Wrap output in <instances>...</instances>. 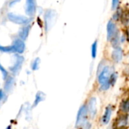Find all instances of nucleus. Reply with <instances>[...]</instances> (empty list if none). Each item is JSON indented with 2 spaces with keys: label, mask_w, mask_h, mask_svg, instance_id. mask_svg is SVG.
Here are the masks:
<instances>
[{
  "label": "nucleus",
  "mask_w": 129,
  "mask_h": 129,
  "mask_svg": "<svg viewBox=\"0 0 129 129\" xmlns=\"http://www.w3.org/2000/svg\"><path fill=\"white\" fill-rule=\"evenodd\" d=\"M113 71L109 65H104L101 70L98 71V82L101 91H107L110 87V78Z\"/></svg>",
  "instance_id": "1"
},
{
  "label": "nucleus",
  "mask_w": 129,
  "mask_h": 129,
  "mask_svg": "<svg viewBox=\"0 0 129 129\" xmlns=\"http://www.w3.org/2000/svg\"><path fill=\"white\" fill-rule=\"evenodd\" d=\"M88 112L87 108V104H83L79 109L76 120V128L80 129L88 122Z\"/></svg>",
  "instance_id": "2"
},
{
  "label": "nucleus",
  "mask_w": 129,
  "mask_h": 129,
  "mask_svg": "<svg viewBox=\"0 0 129 129\" xmlns=\"http://www.w3.org/2000/svg\"><path fill=\"white\" fill-rule=\"evenodd\" d=\"M7 17L8 19L15 23V24H18V25H22V26H25V25H28L31 23V21L33 20V17H25L23 15L21 14H17L13 12H9L7 14Z\"/></svg>",
  "instance_id": "3"
},
{
  "label": "nucleus",
  "mask_w": 129,
  "mask_h": 129,
  "mask_svg": "<svg viewBox=\"0 0 129 129\" xmlns=\"http://www.w3.org/2000/svg\"><path fill=\"white\" fill-rule=\"evenodd\" d=\"M14 63L11 67H9V71L11 73L13 76H17L20 73L22 68V65L24 62V57L21 54H14Z\"/></svg>",
  "instance_id": "4"
},
{
  "label": "nucleus",
  "mask_w": 129,
  "mask_h": 129,
  "mask_svg": "<svg viewBox=\"0 0 129 129\" xmlns=\"http://www.w3.org/2000/svg\"><path fill=\"white\" fill-rule=\"evenodd\" d=\"M119 35L116 24L113 20H110L107 24V39L108 41H111L116 36Z\"/></svg>",
  "instance_id": "5"
},
{
  "label": "nucleus",
  "mask_w": 129,
  "mask_h": 129,
  "mask_svg": "<svg viewBox=\"0 0 129 129\" xmlns=\"http://www.w3.org/2000/svg\"><path fill=\"white\" fill-rule=\"evenodd\" d=\"M55 15H56L55 11L51 9H48L45 11L44 14V26L46 32H48L51 28L53 23V20L55 18Z\"/></svg>",
  "instance_id": "6"
},
{
  "label": "nucleus",
  "mask_w": 129,
  "mask_h": 129,
  "mask_svg": "<svg viewBox=\"0 0 129 129\" xmlns=\"http://www.w3.org/2000/svg\"><path fill=\"white\" fill-rule=\"evenodd\" d=\"M98 101L97 98L95 97H91L89 98L88 104H87V108L88 112V116L91 119H94L98 113Z\"/></svg>",
  "instance_id": "7"
},
{
  "label": "nucleus",
  "mask_w": 129,
  "mask_h": 129,
  "mask_svg": "<svg viewBox=\"0 0 129 129\" xmlns=\"http://www.w3.org/2000/svg\"><path fill=\"white\" fill-rule=\"evenodd\" d=\"M11 45H12V47H13V48L14 50L15 54H22L25 51V48H26L25 41L22 40L19 37H17V38L13 39Z\"/></svg>",
  "instance_id": "8"
},
{
  "label": "nucleus",
  "mask_w": 129,
  "mask_h": 129,
  "mask_svg": "<svg viewBox=\"0 0 129 129\" xmlns=\"http://www.w3.org/2000/svg\"><path fill=\"white\" fill-rule=\"evenodd\" d=\"M37 11L36 0H26L25 13L29 17H33Z\"/></svg>",
  "instance_id": "9"
},
{
  "label": "nucleus",
  "mask_w": 129,
  "mask_h": 129,
  "mask_svg": "<svg viewBox=\"0 0 129 129\" xmlns=\"http://www.w3.org/2000/svg\"><path fill=\"white\" fill-rule=\"evenodd\" d=\"M111 57L113 62H115L116 63H119L122 60L123 58V50L122 48L119 46L116 48H114L112 54H111Z\"/></svg>",
  "instance_id": "10"
},
{
  "label": "nucleus",
  "mask_w": 129,
  "mask_h": 129,
  "mask_svg": "<svg viewBox=\"0 0 129 129\" xmlns=\"http://www.w3.org/2000/svg\"><path fill=\"white\" fill-rule=\"evenodd\" d=\"M112 114H113V107L110 105H109L105 108L104 113L102 118H101V122L103 125H106L110 122Z\"/></svg>",
  "instance_id": "11"
},
{
  "label": "nucleus",
  "mask_w": 129,
  "mask_h": 129,
  "mask_svg": "<svg viewBox=\"0 0 129 129\" xmlns=\"http://www.w3.org/2000/svg\"><path fill=\"white\" fill-rule=\"evenodd\" d=\"M30 29H31V25L30 24H28V25H25V26H23L19 32H18V36L20 39H21L23 41H26L29 36V32H30Z\"/></svg>",
  "instance_id": "12"
},
{
  "label": "nucleus",
  "mask_w": 129,
  "mask_h": 129,
  "mask_svg": "<svg viewBox=\"0 0 129 129\" xmlns=\"http://www.w3.org/2000/svg\"><path fill=\"white\" fill-rule=\"evenodd\" d=\"M15 84V79L13 76H9L5 80L4 84V90L5 92H9L14 88Z\"/></svg>",
  "instance_id": "13"
},
{
  "label": "nucleus",
  "mask_w": 129,
  "mask_h": 129,
  "mask_svg": "<svg viewBox=\"0 0 129 129\" xmlns=\"http://www.w3.org/2000/svg\"><path fill=\"white\" fill-rule=\"evenodd\" d=\"M45 99V94L42 91H38L36 94L35 100H34V102L33 104V108L36 107L41 102L44 101Z\"/></svg>",
  "instance_id": "14"
},
{
  "label": "nucleus",
  "mask_w": 129,
  "mask_h": 129,
  "mask_svg": "<svg viewBox=\"0 0 129 129\" xmlns=\"http://www.w3.org/2000/svg\"><path fill=\"white\" fill-rule=\"evenodd\" d=\"M98 41L95 40L91 47V57L93 59H95L97 57V54H98Z\"/></svg>",
  "instance_id": "15"
},
{
  "label": "nucleus",
  "mask_w": 129,
  "mask_h": 129,
  "mask_svg": "<svg viewBox=\"0 0 129 129\" xmlns=\"http://www.w3.org/2000/svg\"><path fill=\"white\" fill-rule=\"evenodd\" d=\"M0 52L5 53V54H15L14 50L11 45L8 46H3L0 45Z\"/></svg>",
  "instance_id": "16"
},
{
  "label": "nucleus",
  "mask_w": 129,
  "mask_h": 129,
  "mask_svg": "<svg viewBox=\"0 0 129 129\" xmlns=\"http://www.w3.org/2000/svg\"><path fill=\"white\" fill-rule=\"evenodd\" d=\"M40 63H41V60L39 57H36L35 58L32 63H31V69L33 71H36L39 69V66H40Z\"/></svg>",
  "instance_id": "17"
},
{
  "label": "nucleus",
  "mask_w": 129,
  "mask_h": 129,
  "mask_svg": "<svg viewBox=\"0 0 129 129\" xmlns=\"http://www.w3.org/2000/svg\"><path fill=\"white\" fill-rule=\"evenodd\" d=\"M120 110L123 113H129V101H124L120 104Z\"/></svg>",
  "instance_id": "18"
},
{
  "label": "nucleus",
  "mask_w": 129,
  "mask_h": 129,
  "mask_svg": "<svg viewBox=\"0 0 129 129\" xmlns=\"http://www.w3.org/2000/svg\"><path fill=\"white\" fill-rule=\"evenodd\" d=\"M117 79H118V73L116 72L113 71L110 76V82L111 86L115 85V84L117 82Z\"/></svg>",
  "instance_id": "19"
},
{
  "label": "nucleus",
  "mask_w": 129,
  "mask_h": 129,
  "mask_svg": "<svg viewBox=\"0 0 129 129\" xmlns=\"http://www.w3.org/2000/svg\"><path fill=\"white\" fill-rule=\"evenodd\" d=\"M0 72L2 75V78L4 80H5L8 76H9V73H8V71L2 66V64L0 62Z\"/></svg>",
  "instance_id": "20"
},
{
  "label": "nucleus",
  "mask_w": 129,
  "mask_h": 129,
  "mask_svg": "<svg viewBox=\"0 0 129 129\" xmlns=\"http://www.w3.org/2000/svg\"><path fill=\"white\" fill-rule=\"evenodd\" d=\"M117 124H118V126H119V127H124L125 125H126L128 124V119H127V116H125V117H123V116H122V117L119 118V120H118Z\"/></svg>",
  "instance_id": "21"
},
{
  "label": "nucleus",
  "mask_w": 129,
  "mask_h": 129,
  "mask_svg": "<svg viewBox=\"0 0 129 129\" xmlns=\"http://www.w3.org/2000/svg\"><path fill=\"white\" fill-rule=\"evenodd\" d=\"M120 0H112L111 2V8L112 10H116L119 7Z\"/></svg>",
  "instance_id": "22"
},
{
  "label": "nucleus",
  "mask_w": 129,
  "mask_h": 129,
  "mask_svg": "<svg viewBox=\"0 0 129 129\" xmlns=\"http://www.w3.org/2000/svg\"><path fill=\"white\" fill-rule=\"evenodd\" d=\"M91 123L88 121L80 129H91Z\"/></svg>",
  "instance_id": "23"
},
{
  "label": "nucleus",
  "mask_w": 129,
  "mask_h": 129,
  "mask_svg": "<svg viewBox=\"0 0 129 129\" xmlns=\"http://www.w3.org/2000/svg\"><path fill=\"white\" fill-rule=\"evenodd\" d=\"M20 1V0H11V2H10L9 4H8V6H9L10 8L14 7V5H16L17 2H19Z\"/></svg>",
  "instance_id": "24"
},
{
  "label": "nucleus",
  "mask_w": 129,
  "mask_h": 129,
  "mask_svg": "<svg viewBox=\"0 0 129 129\" xmlns=\"http://www.w3.org/2000/svg\"><path fill=\"white\" fill-rule=\"evenodd\" d=\"M5 92L4 91L3 89H0V101L5 98Z\"/></svg>",
  "instance_id": "25"
},
{
  "label": "nucleus",
  "mask_w": 129,
  "mask_h": 129,
  "mask_svg": "<svg viewBox=\"0 0 129 129\" xmlns=\"http://www.w3.org/2000/svg\"><path fill=\"white\" fill-rule=\"evenodd\" d=\"M5 129H12V126H11V125H8V126L6 127V128Z\"/></svg>",
  "instance_id": "26"
}]
</instances>
